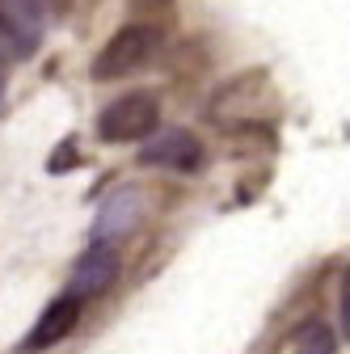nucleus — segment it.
<instances>
[{"label":"nucleus","instance_id":"nucleus-5","mask_svg":"<svg viewBox=\"0 0 350 354\" xmlns=\"http://www.w3.org/2000/svg\"><path fill=\"white\" fill-rule=\"evenodd\" d=\"M118 270H122L118 249H114V245H102V241H93L89 249H84V253L72 261L68 295H76L80 304H84V299H93V295H102V291H110V287H114Z\"/></svg>","mask_w":350,"mask_h":354},{"label":"nucleus","instance_id":"nucleus-7","mask_svg":"<svg viewBox=\"0 0 350 354\" xmlns=\"http://www.w3.org/2000/svg\"><path fill=\"white\" fill-rule=\"evenodd\" d=\"M76 325H80V299L64 291L59 299H51V304L38 313V321H34V329L26 333L21 346H26V350H47V346L64 342Z\"/></svg>","mask_w":350,"mask_h":354},{"label":"nucleus","instance_id":"nucleus-11","mask_svg":"<svg viewBox=\"0 0 350 354\" xmlns=\"http://www.w3.org/2000/svg\"><path fill=\"white\" fill-rule=\"evenodd\" d=\"M5 97H9V84H5V68H0V110H5Z\"/></svg>","mask_w":350,"mask_h":354},{"label":"nucleus","instance_id":"nucleus-9","mask_svg":"<svg viewBox=\"0 0 350 354\" xmlns=\"http://www.w3.org/2000/svg\"><path fill=\"white\" fill-rule=\"evenodd\" d=\"M80 165V148H76V140H59V148L51 152V160H47V173H64V169H76Z\"/></svg>","mask_w":350,"mask_h":354},{"label":"nucleus","instance_id":"nucleus-8","mask_svg":"<svg viewBox=\"0 0 350 354\" xmlns=\"http://www.w3.org/2000/svg\"><path fill=\"white\" fill-rule=\"evenodd\" d=\"M291 346H295V354H333V350H338V337H333L329 325L308 321V325H300V329H295Z\"/></svg>","mask_w":350,"mask_h":354},{"label":"nucleus","instance_id":"nucleus-1","mask_svg":"<svg viewBox=\"0 0 350 354\" xmlns=\"http://www.w3.org/2000/svg\"><path fill=\"white\" fill-rule=\"evenodd\" d=\"M160 47V30L156 26H122L106 47L93 55L89 76L93 80H122L131 72H140Z\"/></svg>","mask_w":350,"mask_h":354},{"label":"nucleus","instance_id":"nucleus-2","mask_svg":"<svg viewBox=\"0 0 350 354\" xmlns=\"http://www.w3.org/2000/svg\"><path fill=\"white\" fill-rule=\"evenodd\" d=\"M160 122V102L152 93H127L98 114V136L106 144H140Z\"/></svg>","mask_w":350,"mask_h":354},{"label":"nucleus","instance_id":"nucleus-4","mask_svg":"<svg viewBox=\"0 0 350 354\" xmlns=\"http://www.w3.org/2000/svg\"><path fill=\"white\" fill-rule=\"evenodd\" d=\"M140 144H144L140 165H156V169H173V173H199L203 169V144L186 127L152 131V136H144Z\"/></svg>","mask_w":350,"mask_h":354},{"label":"nucleus","instance_id":"nucleus-3","mask_svg":"<svg viewBox=\"0 0 350 354\" xmlns=\"http://www.w3.org/2000/svg\"><path fill=\"white\" fill-rule=\"evenodd\" d=\"M47 34L42 0H0V47L13 59H30Z\"/></svg>","mask_w":350,"mask_h":354},{"label":"nucleus","instance_id":"nucleus-6","mask_svg":"<svg viewBox=\"0 0 350 354\" xmlns=\"http://www.w3.org/2000/svg\"><path fill=\"white\" fill-rule=\"evenodd\" d=\"M140 211H144V194H140L136 186H118V190L102 203V211H98V219H93L89 236L102 241V245H118L122 236L136 232Z\"/></svg>","mask_w":350,"mask_h":354},{"label":"nucleus","instance_id":"nucleus-10","mask_svg":"<svg viewBox=\"0 0 350 354\" xmlns=\"http://www.w3.org/2000/svg\"><path fill=\"white\" fill-rule=\"evenodd\" d=\"M342 333L350 337V270L342 274Z\"/></svg>","mask_w":350,"mask_h":354}]
</instances>
